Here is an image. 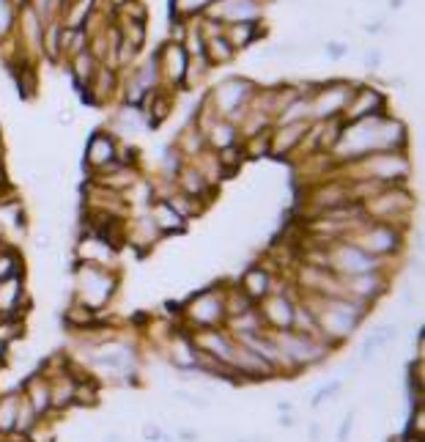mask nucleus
I'll return each instance as SVG.
<instances>
[{"label": "nucleus", "mask_w": 425, "mask_h": 442, "mask_svg": "<svg viewBox=\"0 0 425 442\" xmlns=\"http://www.w3.org/2000/svg\"><path fill=\"white\" fill-rule=\"evenodd\" d=\"M118 288V277L113 269L96 264H77L74 266V299L88 311H102Z\"/></svg>", "instance_id": "obj_1"}, {"label": "nucleus", "mask_w": 425, "mask_h": 442, "mask_svg": "<svg viewBox=\"0 0 425 442\" xmlns=\"http://www.w3.org/2000/svg\"><path fill=\"white\" fill-rule=\"evenodd\" d=\"M272 335H274V344L283 355V363H285L288 374H296L302 368H310V366L321 363L332 349L318 335H302V333H294V330H277Z\"/></svg>", "instance_id": "obj_2"}, {"label": "nucleus", "mask_w": 425, "mask_h": 442, "mask_svg": "<svg viewBox=\"0 0 425 442\" xmlns=\"http://www.w3.org/2000/svg\"><path fill=\"white\" fill-rule=\"evenodd\" d=\"M324 250H327V269L335 272L338 277H354V275H365V272L382 269L379 258L368 255L365 250H360L357 244H351L346 239L329 242V244H324Z\"/></svg>", "instance_id": "obj_3"}, {"label": "nucleus", "mask_w": 425, "mask_h": 442, "mask_svg": "<svg viewBox=\"0 0 425 442\" xmlns=\"http://www.w3.org/2000/svg\"><path fill=\"white\" fill-rule=\"evenodd\" d=\"M184 322L193 330H204V327H222L225 324V299H222V288H204L198 294L190 297V302L184 305Z\"/></svg>", "instance_id": "obj_4"}, {"label": "nucleus", "mask_w": 425, "mask_h": 442, "mask_svg": "<svg viewBox=\"0 0 425 442\" xmlns=\"http://www.w3.org/2000/svg\"><path fill=\"white\" fill-rule=\"evenodd\" d=\"M365 168H368V182H376L382 187H395L398 182L406 179L409 173V162L404 154H395V151H376L371 157H365Z\"/></svg>", "instance_id": "obj_5"}, {"label": "nucleus", "mask_w": 425, "mask_h": 442, "mask_svg": "<svg viewBox=\"0 0 425 442\" xmlns=\"http://www.w3.org/2000/svg\"><path fill=\"white\" fill-rule=\"evenodd\" d=\"M190 335H193V344H195L198 355H204L209 360H217L222 366H230L236 341H233V335L225 327H204V330H193Z\"/></svg>", "instance_id": "obj_6"}, {"label": "nucleus", "mask_w": 425, "mask_h": 442, "mask_svg": "<svg viewBox=\"0 0 425 442\" xmlns=\"http://www.w3.org/2000/svg\"><path fill=\"white\" fill-rule=\"evenodd\" d=\"M294 308L296 302L291 297H285L280 288H274L269 297H263L258 302V313L263 319V327L277 333V330H291V322H294Z\"/></svg>", "instance_id": "obj_7"}, {"label": "nucleus", "mask_w": 425, "mask_h": 442, "mask_svg": "<svg viewBox=\"0 0 425 442\" xmlns=\"http://www.w3.org/2000/svg\"><path fill=\"white\" fill-rule=\"evenodd\" d=\"M340 291H343V297H354V299L371 305L387 291V277L382 269L354 275V277H340Z\"/></svg>", "instance_id": "obj_8"}, {"label": "nucleus", "mask_w": 425, "mask_h": 442, "mask_svg": "<svg viewBox=\"0 0 425 442\" xmlns=\"http://www.w3.org/2000/svg\"><path fill=\"white\" fill-rule=\"evenodd\" d=\"M74 264H96L105 269L116 266V244L99 233H88L74 244Z\"/></svg>", "instance_id": "obj_9"}, {"label": "nucleus", "mask_w": 425, "mask_h": 442, "mask_svg": "<svg viewBox=\"0 0 425 442\" xmlns=\"http://www.w3.org/2000/svg\"><path fill=\"white\" fill-rule=\"evenodd\" d=\"M382 94L373 91V88H360V91H351L346 107H343V118L346 121H362V118H373V116H382Z\"/></svg>", "instance_id": "obj_10"}, {"label": "nucleus", "mask_w": 425, "mask_h": 442, "mask_svg": "<svg viewBox=\"0 0 425 442\" xmlns=\"http://www.w3.org/2000/svg\"><path fill=\"white\" fill-rule=\"evenodd\" d=\"M91 363L99 366V368H105V371H113V374H116V371L129 374L132 366H135V355H132V349L124 346V344H105V346L96 349V355L91 357Z\"/></svg>", "instance_id": "obj_11"}, {"label": "nucleus", "mask_w": 425, "mask_h": 442, "mask_svg": "<svg viewBox=\"0 0 425 442\" xmlns=\"http://www.w3.org/2000/svg\"><path fill=\"white\" fill-rule=\"evenodd\" d=\"M22 399L33 407V412L39 418L52 412V390H50V379L44 374H33L22 382Z\"/></svg>", "instance_id": "obj_12"}, {"label": "nucleus", "mask_w": 425, "mask_h": 442, "mask_svg": "<svg viewBox=\"0 0 425 442\" xmlns=\"http://www.w3.org/2000/svg\"><path fill=\"white\" fill-rule=\"evenodd\" d=\"M349 96H351V91H349L346 85H332V88L321 91V94L316 96V102H310V113H313L316 118H321V121L338 118V116L343 113Z\"/></svg>", "instance_id": "obj_13"}, {"label": "nucleus", "mask_w": 425, "mask_h": 442, "mask_svg": "<svg viewBox=\"0 0 425 442\" xmlns=\"http://www.w3.org/2000/svg\"><path fill=\"white\" fill-rule=\"evenodd\" d=\"M239 288L258 305L263 297H269L272 291H274V277H272V272L266 269V266H247L244 272H241V277H239Z\"/></svg>", "instance_id": "obj_14"}, {"label": "nucleus", "mask_w": 425, "mask_h": 442, "mask_svg": "<svg viewBox=\"0 0 425 442\" xmlns=\"http://www.w3.org/2000/svg\"><path fill=\"white\" fill-rule=\"evenodd\" d=\"M173 185H176V193H184V196H190V198H198V201H204V204H212L209 198H212L214 193V185L198 168H182V171L176 173V179H173Z\"/></svg>", "instance_id": "obj_15"}, {"label": "nucleus", "mask_w": 425, "mask_h": 442, "mask_svg": "<svg viewBox=\"0 0 425 442\" xmlns=\"http://www.w3.org/2000/svg\"><path fill=\"white\" fill-rule=\"evenodd\" d=\"M149 218L154 222V228L162 233V236H171V233H184L190 222L184 220L168 201H151L149 207Z\"/></svg>", "instance_id": "obj_16"}, {"label": "nucleus", "mask_w": 425, "mask_h": 442, "mask_svg": "<svg viewBox=\"0 0 425 442\" xmlns=\"http://www.w3.org/2000/svg\"><path fill=\"white\" fill-rule=\"evenodd\" d=\"M157 69H165V74L173 83H182L190 69V55H187L184 44H168L157 58Z\"/></svg>", "instance_id": "obj_17"}, {"label": "nucleus", "mask_w": 425, "mask_h": 442, "mask_svg": "<svg viewBox=\"0 0 425 442\" xmlns=\"http://www.w3.org/2000/svg\"><path fill=\"white\" fill-rule=\"evenodd\" d=\"M247 94H250V85H247V83H241V80H228V83H222V85L217 88V107H219V118L233 116V113L244 105Z\"/></svg>", "instance_id": "obj_18"}, {"label": "nucleus", "mask_w": 425, "mask_h": 442, "mask_svg": "<svg viewBox=\"0 0 425 442\" xmlns=\"http://www.w3.org/2000/svg\"><path fill=\"white\" fill-rule=\"evenodd\" d=\"M310 129V121H299V124H280V129L274 135H269V151L272 154H285L291 151L296 143H302L305 132Z\"/></svg>", "instance_id": "obj_19"}, {"label": "nucleus", "mask_w": 425, "mask_h": 442, "mask_svg": "<svg viewBox=\"0 0 425 442\" xmlns=\"http://www.w3.org/2000/svg\"><path fill=\"white\" fill-rule=\"evenodd\" d=\"M173 366H176V371H182V374H190V371H198V363H201V355H198V349H195V344H193V335L190 333H182V335H176L173 338Z\"/></svg>", "instance_id": "obj_20"}, {"label": "nucleus", "mask_w": 425, "mask_h": 442, "mask_svg": "<svg viewBox=\"0 0 425 442\" xmlns=\"http://www.w3.org/2000/svg\"><path fill=\"white\" fill-rule=\"evenodd\" d=\"M116 160H118V149H116L113 135H94L88 143V165L94 171H102V168L113 165Z\"/></svg>", "instance_id": "obj_21"}, {"label": "nucleus", "mask_w": 425, "mask_h": 442, "mask_svg": "<svg viewBox=\"0 0 425 442\" xmlns=\"http://www.w3.org/2000/svg\"><path fill=\"white\" fill-rule=\"evenodd\" d=\"M19 302H22V277L8 275L0 280V316H19Z\"/></svg>", "instance_id": "obj_22"}, {"label": "nucleus", "mask_w": 425, "mask_h": 442, "mask_svg": "<svg viewBox=\"0 0 425 442\" xmlns=\"http://www.w3.org/2000/svg\"><path fill=\"white\" fill-rule=\"evenodd\" d=\"M395 338H398V324H384V327H379L376 333H371V335L365 338L362 352H360V360H362V363H365V360H371V357H373V352H379V349L390 346Z\"/></svg>", "instance_id": "obj_23"}, {"label": "nucleus", "mask_w": 425, "mask_h": 442, "mask_svg": "<svg viewBox=\"0 0 425 442\" xmlns=\"http://www.w3.org/2000/svg\"><path fill=\"white\" fill-rule=\"evenodd\" d=\"M19 393H6L0 396V434H14L17 432V410H19Z\"/></svg>", "instance_id": "obj_24"}, {"label": "nucleus", "mask_w": 425, "mask_h": 442, "mask_svg": "<svg viewBox=\"0 0 425 442\" xmlns=\"http://www.w3.org/2000/svg\"><path fill=\"white\" fill-rule=\"evenodd\" d=\"M160 236H162V233L154 228V222H151V218H149V215H146V218H140V220L129 222V242H132V244L151 247V244H154Z\"/></svg>", "instance_id": "obj_25"}, {"label": "nucleus", "mask_w": 425, "mask_h": 442, "mask_svg": "<svg viewBox=\"0 0 425 442\" xmlns=\"http://www.w3.org/2000/svg\"><path fill=\"white\" fill-rule=\"evenodd\" d=\"M184 220H195V218H201L204 215V209H206V204L204 201H198V198H190V196H184V193H173L171 198H165Z\"/></svg>", "instance_id": "obj_26"}, {"label": "nucleus", "mask_w": 425, "mask_h": 442, "mask_svg": "<svg viewBox=\"0 0 425 442\" xmlns=\"http://www.w3.org/2000/svg\"><path fill=\"white\" fill-rule=\"evenodd\" d=\"M206 135H209V143H212L217 151H219V149H228V146H236V127H233L228 118H217L214 127Z\"/></svg>", "instance_id": "obj_27"}, {"label": "nucleus", "mask_w": 425, "mask_h": 442, "mask_svg": "<svg viewBox=\"0 0 425 442\" xmlns=\"http://www.w3.org/2000/svg\"><path fill=\"white\" fill-rule=\"evenodd\" d=\"M252 36H255V22H233V25H228V33H225V39L233 50L247 47L252 41Z\"/></svg>", "instance_id": "obj_28"}, {"label": "nucleus", "mask_w": 425, "mask_h": 442, "mask_svg": "<svg viewBox=\"0 0 425 442\" xmlns=\"http://www.w3.org/2000/svg\"><path fill=\"white\" fill-rule=\"evenodd\" d=\"M94 74H96V61H94V55H91L88 50L77 52V55H74V77H77L80 83H91Z\"/></svg>", "instance_id": "obj_29"}, {"label": "nucleus", "mask_w": 425, "mask_h": 442, "mask_svg": "<svg viewBox=\"0 0 425 442\" xmlns=\"http://www.w3.org/2000/svg\"><path fill=\"white\" fill-rule=\"evenodd\" d=\"M22 330H25V324H22L19 316H0V341H3L6 346L14 344V341L22 335Z\"/></svg>", "instance_id": "obj_30"}, {"label": "nucleus", "mask_w": 425, "mask_h": 442, "mask_svg": "<svg viewBox=\"0 0 425 442\" xmlns=\"http://www.w3.org/2000/svg\"><path fill=\"white\" fill-rule=\"evenodd\" d=\"M212 0H173V11L182 14V17H193V14H201V11H209Z\"/></svg>", "instance_id": "obj_31"}, {"label": "nucleus", "mask_w": 425, "mask_h": 442, "mask_svg": "<svg viewBox=\"0 0 425 442\" xmlns=\"http://www.w3.org/2000/svg\"><path fill=\"white\" fill-rule=\"evenodd\" d=\"M11 25H14V3L11 0H0V36L8 33Z\"/></svg>", "instance_id": "obj_32"}, {"label": "nucleus", "mask_w": 425, "mask_h": 442, "mask_svg": "<svg viewBox=\"0 0 425 442\" xmlns=\"http://www.w3.org/2000/svg\"><path fill=\"white\" fill-rule=\"evenodd\" d=\"M340 388H343V382L340 379H335L332 385H327V388H321L318 393H316V399H313V407H321L327 399H332V396H338L340 393Z\"/></svg>", "instance_id": "obj_33"}, {"label": "nucleus", "mask_w": 425, "mask_h": 442, "mask_svg": "<svg viewBox=\"0 0 425 442\" xmlns=\"http://www.w3.org/2000/svg\"><path fill=\"white\" fill-rule=\"evenodd\" d=\"M143 437H146L149 442H157V440H162L165 434H162V429H160L157 423H151V421H149V423L143 426Z\"/></svg>", "instance_id": "obj_34"}, {"label": "nucleus", "mask_w": 425, "mask_h": 442, "mask_svg": "<svg viewBox=\"0 0 425 442\" xmlns=\"http://www.w3.org/2000/svg\"><path fill=\"white\" fill-rule=\"evenodd\" d=\"M351 429H354V415H346V418H343V423H340V429H338V442L349 440Z\"/></svg>", "instance_id": "obj_35"}, {"label": "nucleus", "mask_w": 425, "mask_h": 442, "mask_svg": "<svg viewBox=\"0 0 425 442\" xmlns=\"http://www.w3.org/2000/svg\"><path fill=\"white\" fill-rule=\"evenodd\" d=\"M327 55H332V58H343V55H346V47H343V44H338V41H332V44H327Z\"/></svg>", "instance_id": "obj_36"}, {"label": "nucleus", "mask_w": 425, "mask_h": 442, "mask_svg": "<svg viewBox=\"0 0 425 442\" xmlns=\"http://www.w3.org/2000/svg\"><path fill=\"white\" fill-rule=\"evenodd\" d=\"M310 442H321V423L310 426Z\"/></svg>", "instance_id": "obj_37"}, {"label": "nucleus", "mask_w": 425, "mask_h": 442, "mask_svg": "<svg viewBox=\"0 0 425 442\" xmlns=\"http://www.w3.org/2000/svg\"><path fill=\"white\" fill-rule=\"evenodd\" d=\"M379 61H382V55H379V52H368V55H365V63H368V66H376Z\"/></svg>", "instance_id": "obj_38"}, {"label": "nucleus", "mask_w": 425, "mask_h": 442, "mask_svg": "<svg viewBox=\"0 0 425 442\" xmlns=\"http://www.w3.org/2000/svg\"><path fill=\"white\" fill-rule=\"evenodd\" d=\"M280 426H283V429H291V426H294V418L283 412V415H280Z\"/></svg>", "instance_id": "obj_39"}, {"label": "nucleus", "mask_w": 425, "mask_h": 442, "mask_svg": "<svg viewBox=\"0 0 425 442\" xmlns=\"http://www.w3.org/2000/svg\"><path fill=\"white\" fill-rule=\"evenodd\" d=\"M6 349H8V346H6V344H3V341H0V363H3V360H6Z\"/></svg>", "instance_id": "obj_40"}, {"label": "nucleus", "mask_w": 425, "mask_h": 442, "mask_svg": "<svg viewBox=\"0 0 425 442\" xmlns=\"http://www.w3.org/2000/svg\"><path fill=\"white\" fill-rule=\"evenodd\" d=\"M105 442H121V434H110V437H107Z\"/></svg>", "instance_id": "obj_41"}, {"label": "nucleus", "mask_w": 425, "mask_h": 442, "mask_svg": "<svg viewBox=\"0 0 425 442\" xmlns=\"http://www.w3.org/2000/svg\"><path fill=\"white\" fill-rule=\"evenodd\" d=\"M157 442H171V440H168V437H162V440H157Z\"/></svg>", "instance_id": "obj_42"}, {"label": "nucleus", "mask_w": 425, "mask_h": 442, "mask_svg": "<svg viewBox=\"0 0 425 442\" xmlns=\"http://www.w3.org/2000/svg\"><path fill=\"white\" fill-rule=\"evenodd\" d=\"M0 179H3V173H0Z\"/></svg>", "instance_id": "obj_43"}]
</instances>
